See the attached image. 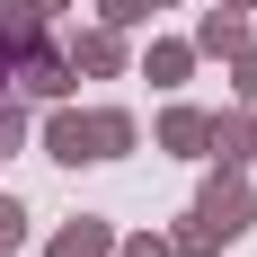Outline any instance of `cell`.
Masks as SVG:
<instances>
[{
  "label": "cell",
  "instance_id": "4fadbf2b",
  "mask_svg": "<svg viewBox=\"0 0 257 257\" xmlns=\"http://www.w3.org/2000/svg\"><path fill=\"white\" fill-rule=\"evenodd\" d=\"M18 248H27V204L0 195V257H18Z\"/></svg>",
  "mask_w": 257,
  "mask_h": 257
},
{
  "label": "cell",
  "instance_id": "9a60e30c",
  "mask_svg": "<svg viewBox=\"0 0 257 257\" xmlns=\"http://www.w3.org/2000/svg\"><path fill=\"white\" fill-rule=\"evenodd\" d=\"M115 257H178V248H169V231H142V239H115Z\"/></svg>",
  "mask_w": 257,
  "mask_h": 257
},
{
  "label": "cell",
  "instance_id": "7c38bea8",
  "mask_svg": "<svg viewBox=\"0 0 257 257\" xmlns=\"http://www.w3.org/2000/svg\"><path fill=\"white\" fill-rule=\"evenodd\" d=\"M9 151H27V106H18V89H0V160Z\"/></svg>",
  "mask_w": 257,
  "mask_h": 257
},
{
  "label": "cell",
  "instance_id": "5bb4252c",
  "mask_svg": "<svg viewBox=\"0 0 257 257\" xmlns=\"http://www.w3.org/2000/svg\"><path fill=\"white\" fill-rule=\"evenodd\" d=\"M231 62H239V106H257V36L231 53Z\"/></svg>",
  "mask_w": 257,
  "mask_h": 257
},
{
  "label": "cell",
  "instance_id": "6da1fadb",
  "mask_svg": "<svg viewBox=\"0 0 257 257\" xmlns=\"http://www.w3.org/2000/svg\"><path fill=\"white\" fill-rule=\"evenodd\" d=\"M195 213H204V222H213V239L231 248V239L257 222V204H248V178H239V169H213V178H204V195H195Z\"/></svg>",
  "mask_w": 257,
  "mask_h": 257
},
{
  "label": "cell",
  "instance_id": "8fae6325",
  "mask_svg": "<svg viewBox=\"0 0 257 257\" xmlns=\"http://www.w3.org/2000/svg\"><path fill=\"white\" fill-rule=\"evenodd\" d=\"M0 36H45V9H36V0H0Z\"/></svg>",
  "mask_w": 257,
  "mask_h": 257
},
{
  "label": "cell",
  "instance_id": "7a4b0ae2",
  "mask_svg": "<svg viewBox=\"0 0 257 257\" xmlns=\"http://www.w3.org/2000/svg\"><path fill=\"white\" fill-rule=\"evenodd\" d=\"M204 160L248 169V160H257V106H222V115H204Z\"/></svg>",
  "mask_w": 257,
  "mask_h": 257
},
{
  "label": "cell",
  "instance_id": "ba28073f",
  "mask_svg": "<svg viewBox=\"0 0 257 257\" xmlns=\"http://www.w3.org/2000/svg\"><path fill=\"white\" fill-rule=\"evenodd\" d=\"M160 151L204 160V106H169V115H160Z\"/></svg>",
  "mask_w": 257,
  "mask_h": 257
},
{
  "label": "cell",
  "instance_id": "52a82bcc",
  "mask_svg": "<svg viewBox=\"0 0 257 257\" xmlns=\"http://www.w3.org/2000/svg\"><path fill=\"white\" fill-rule=\"evenodd\" d=\"M248 45V9H204L195 18V53H239Z\"/></svg>",
  "mask_w": 257,
  "mask_h": 257
},
{
  "label": "cell",
  "instance_id": "5b68a950",
  "mask_svg": "<svg viewBox=\"0 0 257 257\" xmlns=\"http://www.w3.org/2000/svg\"><path fill=\"white\" fill-rule=\"evenodd\" d=\"M45 257H115V231H106L98 213H80V222H62V231H53Z\"/></svg>",
  "mask_w": 257,
  "mask_h": 257
},
{
  "label": "cell",
  "instance_id": "30bf717a",
  "mask_svg": "<svg viewBox=\"0 0 257 257\" xmlns=\"http://www.w3.org/2000/svg\"><path fill=\"white\" fill-rule=\"evenodd\" d=\"M89 133H98V160H124L133 151V115L124 106H89Z\"/></svg>",
  "mask_w": 257,
  "mask_h": 257
},
{
  "label": "cell",
  "instance_id": "ac0fdd59",
  "mask_svg": "<svg viewBox=\"0 0 257 257\" xmlns=\"http://www.w3.org/2000/svg\"><path fill=\"white\" fill-rule=\"evenodd\" d=\"M36 9H45V18H53V9H71V0H36Z\"/></svg>",
  "mask_w": 257,
  "mask_h": 257
},
{
  "label": "cell",
  "instance_id": "2e32d148",
  "mask_svg": "<svg viewBox=\"0 0 257 257\" xmlns=\"http://www.w3.org/2000/svg\"><path fill=\"white\" fill-rule=\"evenodd\" d=\"M98 18H106V27H142V18H151V0H106Z\"/></svg>",
  "mask_w": 257,
  "mask_h": 257
},
{
  "label": "cell",
  "instance_id": "277c9868",
  "mask_svg": "<svg viewBox=\"0 0 257 257\" xmlns=\"http://www.w3.org/2000/svg\"><path fill=\"white\" fill-rule=\"evenodd\" d=\"M45 160H62V169L98 160V133H89V115H80V106H53V115H45Z\"/></svg>",
  "mask_w": 257,
  "mask_h": 257
},
{
  "label": "cell",
  "instance_id": "8992f818",
  "mask_svg": "<svg viewBox=\"0 0 257 257\" xmlns=\"http://www.w3.org/2000/svg\"><path fill=\"white\" fill-rule=\"evenodd\" d=\"M71 71H124V27H89V36H71Z\"/></svg>",
  "mask_w": 257,
  "mask_h": 257
},
{
  "label": "cell",
  "instance_id": "9c48e42d",
  "mask_svg": "<svg viewBox=\"0 0 257 257\" xmlns=\"http://www.w3.org/2000/svg\"><path fill=\"white\" fill-rule=\"evenodd\" d=\"M186 71H195V45H169V36H160V45L142 53V80H151V89H178Z\"/></svg>",
  "mask_w": 257,
  "mask_h": 257
},
{
  "label": "cell",
  "instance_id": "e0dca14e",
  "mask_svg": "<svg viewBox=\"0 0 257 257\" xmlns=\"http://www.w3.org/2000/svg\"><path fill=\"white\" fill-rule=\"evenodd\" d=\"M36 45V36H27ZM9 71H18V36H0V89H9Z\"/></svg>",
  "mask_w": 257,
  "mask_h": 257
},
{
  "label": "cell",
  "instance_id": "3957f363",
  "mask_svg": "<svg viewBox=\"0 0 257 257\" xmlns=\"http://www.w3.org/2000/svg\"><path fill=\"white\" fill-rule=\"evenodd\" d=\"M9 89H18V98H62V89H71V53H53L45 36H36V45H18Z\"/></svg>",
  "mask_w": 257,
  "mask_h": 257
},
{
  "label": "cell",
  "instance_id": "d6986e66",
  "mask_svg": "<svg viewBox=\"0 0 257 257\" xmlns=\"http://www.w3.org/2000/svg\"><path fill=\"white\" fill-rule=\"evenodd\" d=\"M222 9H257V0H222Z\"/></svg>",
  "mask_w": 257,
  "mask_h": 257
}]
</instances>
